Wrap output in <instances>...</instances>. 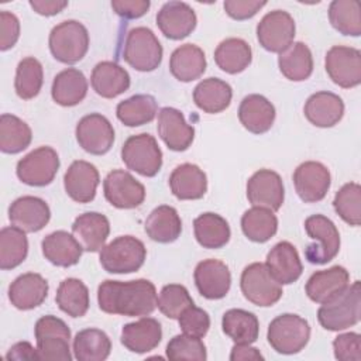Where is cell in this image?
<instances>
[{
	"label": "cell",
	"instance_id": "obj_4",
	"mask_svg": "<svg viewBox=\"0 0 361 361\" xmlns=\"http://www.w3.org/2000/svg\"><path fill=\"white\" fill-rule=\"evenodd\" d=\"M147 258L144 243L133 235H120L100 250V264L109 274L138 271Z\"/></svg>",
	"mask_w": 361,
	"mask_h": 361
},
{
	"label": "cell",
	"instance_id": "obj_40",
	"mask_svg": "<svg viewBox=\"0 0 361 361\" xmlns=\"http://www.w3.org/2000/svg\"><path fill=\"white\" fill-rule=\"evenodd\" d=\"M221 327L237 344H251L257 341L259 334L258 317L244 309H230L223 314Z\"/></svg>",
	"mask_w": 361,
	"mask_h": 361
},
{
	"label": "cell",
	"instance_id": "obj_43",
	"mask_svg": "<svg viewBox=\"0 0 361 361\" xmlns=\"http://www.w3.org/2000/svg\"><path fill=\"white\" fill-rule=\"evenodd\" d=\"M111 341L99 329H85L73 338V354L79 361H103L110 355Z\"/></svg>",
	"mask_w": 361,
	"mask_h": 361
},
{
	"label": "cell",
	"instance_id": "obj_39",
	"mask_svg": "<svg viewBox=\"0 0 361 361\" xmlns=\"http://www.w3.org/2000/svg\"><path fill=\"white\" fill-rule=\"evenodd\" d=\"M252 59V51L247 41L241 38H227L214 51L216 65L226 73L235 75L243 72Z\"/></svg>",
	"mask_w": 361,
	"mask_h": 361
},
{
	"label": "cell",
	"instance_id": "obj_35",
	"mask_svg": "<svg viewBox=\"0 0 361 361\" xmlns=\"http://www.w3.org/2000/svg\"><path fill=\"white\" fill-rule=\"evenodd\" d=\"M51 94L59 106H76L87 94V80L79 69L66 68L54 78Z\"/></svg>",
	"mask_w": 361,
	"mask_h": 361
},
{
	"label": "cell",
	"instance_id": "obj_54",
	"mask_svg": "<svg viewBox=\"0 0 361 361\" xmlns=\"http://www.w3.org/2000/svg\"><path fill=\"white\" fill-rule=\"evenodd\" d=\"M20 37V21L16 14L0 11V49L7 51L16 45Z\"/></svg>",
	"mask_w": 361,
	"mask_h": 361
},
{
	"label": "cell",
	"instance_id": "obj_52",
	"mask_svg": "<svg viewBox=\"0 0 361 361\" xmlns=\"http://www.w3.org/2000/svg\"><path fill=\"white\" fill-rule=\"evenodd\" d=\"M179 327L185 334L193 337H204L210 329L209 313L195 305L188 307L178 319Z\"/></svg>",
	"mask_w": 361,
	"mask_h": 361
},
{
	"label": "cell",
	"instance_id": "obj_19",
	"mask_svg": "<svg viewBox=\"0 0 361 361\" xmlns=\"http://www.w3.org/2000/svg\"><path fill=\"white\" fill-rule=\"evenodd\" d=\"M49 219V206L45 200L37 196H21L8 207V220L11 226L25 233H37L42 230Z\"/></svg>",
	"mask_w": 361,
	"mask_h": 361
},
{
	"label": "cell",
	"instance_id": "obj_31",
	"mask_svg": "<svg viewBox=\"0 0 361 361\" xmlns=\"http://www.w3.org/2000/svg\"><path fill=\"white\" fill-rule=\"evenodd\" d=\"M44 257L54 265L68 268L76 265L82 257L83 248L68 231L58 230L44 237L41 243Z\"/></svg>",
	"mask_w": 361,
	"mask_h": 361
},
{
	"label": "cell",
	"instance_id": "obj_9",
	"mask_svg": "<svg viewBox=\"0 0 361 361\" xmlns=\"http://www.w3.org/2000/svg\"><path fill=\"white\" fill-rule=\"evenodd\" d=\"M126 166L142 176H155L162 166V151L157 140L147 133L131 135L121 147Z\"/></svg>",
	"mask_w": 361,
	"mask_h": 361
},
{
	"label": "cell",
	"instance_id": "obj_55",
	"mask_svg": "<svg viewBox=\"0 0 361 361\" xmlns=\"http://www.w3.org/2000/svg\"><path fill=\"white\" fill-rule=\"evenodd\" d=\"M264 6H267V1L257 0H226L223 3L227 16L238 21L254 17Z\"/></svg>",
	"mask_w": 361,
	"mask_h": 361
},
{
	"label": "cell",
	"instance_id": "obj_26",
	"mask_svg": "<svg viewBox=\"0 0 361 361\" xmlns=\"http://www.w3.org/2000/svg\"><path fill=\"white\" fill-rule=\"evenodd\" d=\"M265 265L281 285L296 282L303 272L298 250L289 241H279L275 244L267 255Z\"/></svg>",
	"mask_w": 361,
	"mask_h": 361
},
{
	"label": "cell",
	"instance_id": "obj_41",
	"mask_svg": "<svg viewBox=\"0 0 361 361\" xmlns=\"http://www.w3.org/2000/svg\"><path fill=\"white\" fill-rule=\"evenodd\" d=\"M158 113V104L151 94H134L117 104V118L127 127L151 123Z\"/></svg>",
	"mask_w": 361,
	"mask_h": 361
},
{
	"label": "cell",
	"instance_id": "obj_51",
	"mask_svg": "<svg viewBox=\"0 0 361 361\" xmlns=\"http://www.w3.org/2000/svg\"><path fill=\"white\" fill-rule=\"evenodd\" d=\"M166 357L172 361L179 360H196L204 361L207 358L206 345L199 337H193L189 334H178L173 336L166 345Z\"/></svg>",
	"mask_w": 361,
	"mask_h": 361
},
{
	"label": "cell",
	"instance_id": "obj_28",
	"mask_svg": "<svg viewBox=\"0 0 361 361\" xmlns=\"http://www.w3.org/2000/svg\"><path fill=\"white\" fill-rule=\"evenodd\" d=\"M305 117L316 127L329 128L336 126L344 114L343 99L331 92H316L305 103Z\"/></svg>",
	"mask_w": 361,
	"mask_h": 361
},
{
	"label": "cell",
	"instance_id": "obj_57",
	"mask_svg": "<svg viewBox=\"0 0 361 361\" xmlns=\"http://www.w3.org/2000/svg\"><path fill=\"white\" fill-rule=\"evenodd\" d=\"M30 6L35 13L45 17H51L61 13L68 6V1L66 0H31Z\"/></svg>",
	"mask_w": 361,
	"mask_h": 361
},
{
	"label": "cell",
	"instance_id": "obj_46",
	"mask_svg": "<svg viewBox=\"0 0 361 361\" xmlns=\"http://www.w3.org/2000/svg\"><path fill=\"white\" fill-rule=\"evenodd\" d=\"M28 240L25 231L10 226L0 231V268L7 271L18 267L27 258Z\"/></svg>",
	"mask_w": 361,
	"mask_h": 361
},
{
	"label": "cell",
	"instance_id": "obj_10",
	"mask_svg": "<svg viewBox=\"0 0 361 361\" xmlns=\"http://www.w3.org/2000/svg\"><path fill=\"white\" fill-rule=\"evenodd\" d=\"M240 288L248 302L261 307L275 305L283 293L282 285L262 262H252L243 269Z\"/></svg>",
	"mask_w": 361,
	"mask_h": 361
},
{
	"label": "cell",
	"instance_id": "obj_53",
	"mask_svg": "<svg viewBox=\"0 0 361 361\" xmlns=\"http://www.w3.org/2000/svg\"><path fill=\"white\" fill-rule=\"evenodd\" d=\"M334 357L340 361L361 360V336L358 333L338 334L333 340Z\"/></svg>",
	"mask_w": 361,
	"mask_h": 361
},
{
	"label": "cell",
	"instance_id": "obj_1",
	"mask_svg": "<svg viewBox=\"0 0 361 361\" xmlns=\"http://www.w3.org/2000/svg\"><path fill=\"white\" fill-rule=\"evenodd\" d=\"M100 310L128 317L149 316L157 307V289L148 279L128 282L106 279L97 288Z\"/></svg>",
	"mask_w": 361,
	"mask_h": 361
},
{
	"label": "cell",
	"instance_id": "obj_18",
	"mask_svg": "<svg viewBox=\"0 0 361 361\" xmlns=\"http://www.w3.org/2000/svg\"><path fill=\"white\" fill-rule=\"evenodd\" d=\"M195 285L199 293L210 300L224 298L231 286V274L228 267L214 258L200 261L193 272Z\"/></svg>",
	"mask_w": 361,
	"mask_h": 361
},
{
	"label": "cell",
	"instance_id": "obj_2",
	"mask_svg": "<svg viewBox=\"0 0 361 361\" xmlns=\"http://www.w3.org/2000/svg\"><path fill=\"white\" fill-rule=\"evenodd\" d=\"M361 316L360 281L348 285L340 295L322 303L317 310V320L323 329L330 331L345 330L355 326Z\"/></svg>",
	"mask_w": 361,
	"mask_h": 361
},
{
	"label": "cell",
	"instance_id": "obj_17",
	"mask_svg": "<svg viewBox=\"0 0 361 361\" xmlns=\"http://www.w3.org/2000/svg\"><path fill=\"white\" fill-rule=\"evenodd\" d=\"M247 199L252 206L272 212L281 209L285 199L283 182L279 173L271 169H259L247 182Z\"/></svg>",
	"mask_w": 361,
	"mask_h": 361
},
{
	"label": "cell",
	"instance_id": "obj_50",
	"mask_svg": "<svg viewBox=\"0 0 361 361\" xmlns=\"http://www.w3.org/2000/svg\"><path fill=\"white\" fill-rule=\"evenodd\" d=\"M193 303L188 289L179 283L165 285L157 296V306L159 312L169 319H179V316Z\"/></svg>",
	"mask_w": 361,
	"mask_h": 361
},
{
	"label": "cell",
	"instance_id": "obj_58",
	"mask_svg": "<svg viewBox=\"0 0 361 361\" xmlns=\"http://www.w3.org/2000/svg\"><path fill=\"white\" fill-rule=\"evenodd\" d=\"M6 358L8 361H11V360H18V361H21V360H39L37 348H34V345L28 341H20V343H16L14 345H11V348L6 354Z\"/></svg>",
	"mask_w": 361,
	"mask_h": 361
},
{
	"label": "cell",
	"instance_id": "obj_47",
	"mask_svg": "<svg viewBox=\"0 0 361 361\" xmlns=\"http://www.w3.org/2000/svg\"><path fill=\"white\" fill-rule=\"evenodd\" d=\"M329 20L343 35H361V6L357 0H334L329 6Z\"/></svg>",
	"mask_w": 361,
	"mask_h": 361
},
{
	"label": "cell",
	"instance_id": "obj_7",
	"mask_svg": "<svg viewBox=\"0 0 361 361\" xmlns=\"http://www.w3.org/2000/svg\"><path fill=\"white\" fill-rule=\"evenodd\" d=\"M305 230L313 240L305 248V257L310 264L330 262L340 251V234L336 224L323 214H313L305 220Z\"/></svg>",
	"mask_w": 361,
	"mask_h": 361
},
{
	"label": "cell",
	"instance_id": "obj_49",
	"mask_svg": "<svg viewBox=\"0 0 361 361\" xmlns=\"http://www.w3.org/2000/svg\"><path fill=\"white\" fill-rule=\"evenodd\" d=\"M336 213L350 226L361 224V186L348 182L340 188L333 200Z\"/></svg>",
	"mask_w": 361,
	"mask_h": 361
},
{
	"label": "cell",
	"instance_id": "obj_37",
	"mask_svg": "<svg viewBox=\"0 0 361 361\" xmlns=\"http://www.w3.org/2000/svg\"><path fill=\"white\" fill-rule=\"evenodd\" d=\"M278 65L286 79L292 82L306 80L313 72L312 51L303 42H292L286 49L279 52Z\"/></svg>",
	"mask_w": 361,
	"mask_h": 361
},
{
	"label": "cell",
	"instance_id": "obj_59",
	"mask_svg": "<svg viewBox=\"0 0 361 361\" xmlns=\"http://www.w3.org/2000/svg\"><path fill=\"white\" fill-rule=\"evenodd\" d=\"M231 361H248V360H264V355L258 348L251 347L250 344H234L230 353Z\"/></svg>",
	"mask_w": 361,
	"mask_h": 361
},
{
	"label": "cell",
	"instance_id": "obj_15",
	"mask_svg": "<svg viewBox=\"0 0 361 361\" xmlns=\"http://www.w3.org/2000/svg\"><path fill=\"white\" fill-rule=\"evenodd\" d=\"M78 144L92 155H103L110 151L114 142V128L111 123L99 113L82 117L76 124Z\"/></svg>",
	"mask_w": 361,
	"mask_h": 361
},
{
	"label": "cell",
	"instance_id": "obj_22",
	"mask_svg": "<svg viewBox=\"0 0 361 361\" xmlns=\"http://www.w3.org/2000/svg\"><path fill=\"white\" fill-rule=\"evenodd\" d=\"M100 182L97 168L83 159L73 161L63 176L68 196L78 203H89L94 199Z\"/></svg>",
	"mask_w": 361,
	"mask_h": 361
},
{
	"label": "cell",
	"instance_id": "obj_25",
	"mask_svg": "<svg viewBox=\"0 0 361 361\" xmlns=\"http://www.w3.org/2000/svg\"><path fill=\"white\" fill-rule=\"evenodd\" d=\"M72 234L82 245L83 251L97 252L104 247L110 234L109 219L97 212L79 214L72 224Z\"/></svg>",
	"mask_w": 361,
	"mask_h": 361
},
{
	"label": "cell",
	"instance_id": "obj_23",
	"mask_svg": "<svg viewBox=\"0 0 361 361\" xmlns=\"http://www.w3.org/2000/svg\"><path fill=\"white\" fill-rule=\"evenodd\" d=\"M350 285V274L341 265H334L329 269L316 271L306 282L305 290L310 300L326 303L340 295Z\"/></svg>",
	"mask_w": 361,
	"mask_h": 361
},
{
	"label": "cell",
	"instance_id": "obj_13",
	"mask_svg": "<svg viewBox=\"0 0 361 361\" xmlns=\"http://www.w3.org/2000/svg\"><path fill=\"white\" fill-rule=\"evenodd\" d=\"M295 20L283 10L267 13L257 25V39L269 52H282L295 38Z\"/></svg>",
	"mask_w": 361,
	"mask_h": 361
},
{
	"label": "cell",
	"instance_id": "obj_44",
	"mask_svg": "<svg viewBox=\"0 0 361 361\" xmlns=\"http://www.w3.org/2000/svg\"><path fill=\"white\" fill-rule=\"evenodd\" d=\"M241 230L244 235L254 243L271 240L278 230V219L272 210L252 206L241 217Z\"/></svg>",
	"mask_w": 361,
	"mask_h": 361
},
{
	"label": "cell",
	"instance_id": "obj_21",
	"mask_svg": "<svg viewBox=\"0 0 361 361\" xmlns=\"http://www.w3.org/2000/svg\"><path fill=\"white\" fill-rule=\"evenodd\" d=\"M158 134L172 151H186L195 138L193 126L188 124L182 111L173 107H162L158 111Z\"/></svg>",
	"mask_w": 361,
	"mask_h": 361
},
{
	"label": "cell",
	"instance_id": "obj_30",
	"mask_svg": "<svg viewBox=\"0 0 361 361\" xmlns=\"http://www.w3.org/2000/svg\"><path fill=\"white\" fill-rule=\"evenodd\" d=\"M169 188L172 195L179 200H197L207 190V178L197 165L182 164L172 171Z\"/></svg>",
	"mask_w": 361,
	"mask_h": 361
},
{
	"label": "cell",
	"instance_id": "obj_3",
	"mask_svg": "<svg viewBox=\"0 0 361 361\" xmlns=\"http://www.w3.org/2000/svg\"><path fill=\"white\" fill-rule=\"evenodd\" d=\"M48 44L56 61L73 65L82 61L89 49V32L82 23L66 20L51 30Z\"/></svg>",
	"mask_w": 361,
	"mask_h": 361
},
{
	"label": "cell",
	"instance_id": "obj_24",
	"mask_svg": "<svg viewBox=\"0 0 361 361\" xmlns=\"http://www.w3.org/2000/svg\"><path fill=\"white\" fill-rule=\"evenodd\" d=\"M47 279L35 272L17 276L8 286V299L18 310H31L44 303L48 296Z\"/></svg>",
	"mask_w": 361,
	"mask_h": 361
},
{
	"label": "cell",
	"instance_id": "obj_29",
	"mask_svg": "<svg viewBox=\"0 0 361 361\" xmlns=\"http://www.w3.org/2000/svg\"><path fill=\"white\" fill-rule=\"evenodd\" d=\"M274 104L261 94L245 96L238 107V120L252 134H264L275 121Z\"/></svg>",
	"mask_w": 361,
	"mask_h": 361
},
{
	"label": "cell",
	"instance_id": "obj_45",
	"mask_svg": "<svg viewBox=\"0 0 361 361\" xmlns=\"http://www.w3.org/2000/svg\"><path fill=\"white\" fill-rule=\"evenodd\" d=\"M32 140L30 126L13 114L0 116V149L4 154H18L24 151Z\"/></svg>",
	"mask_w": 361,
	"mask_h": 361
},
{
	"label": "cell",
	"instance_id": "obj_12",
	"mask_svg": "<svg viewBox=\"0 0 361 361\" xmlns=\"http://www.w3.org/2000/svg\"><path fill=\"white\" fill-rule=\"evenodd\" d=\"M329 78L340 87L350 89L361 83V52L345 45L331 47L324 58Z\"/></svg>",
	"mask_w": 361,
	"mask_h": 361
},
{
	"label": "cell",
	"instance_id": "obj_48",
	"mask_svg": "<svg viewBox=\"0 0 361 361\" xmlns=\"http://www.w3.org/2000/svg\"><path fill=\"white\" fill-rule=\"evenodd\" d=\"M44 83L42 65L34 56H27L21 59L17 65L14 89L20 99L30 100L34 99Z\"/></svg>",
	"mask_w": 361,
	"mask_h": 361
},
{
	"label": "cell",
	"instance_id": "obj_20",
	"mask_svg": "<svg viewBox=\"0 0 361 361\" xmlns=\"http://www.w3.org/2000/svg\"><path fill=\"white\" fill-rule=\"evenodd\" d=\"M196 13L183 1H168L157 14V25L169 39H182L196 28Z\"/></svg>",
	"mask_w": 361,
	"mask_h": 361
},
{
	"label": "cell",
	"instance_id": "obj_42",
	"mask_svg": "<svg viewBox=\"0 0 361 361\" xmlns=\"http://www.w3.org/2000/svg\"><path fill=\"white\" fill-rule=\"evenodd\" d=\"M58 307L71 317H82L89 310V289L78 278L63 279L56 290Z\"/></svg>",
	"mask_w": 361,
	"mask_h": 361
},
{
	"label": "cell",
	"instance_id": "obj_5",
	"mask_svg": "<svg viewBox=\"0 0 361 361\" xmlns=\"http://www.w3.org/2000/svg\"><path fill=\"white\" fill-rule=\"evenodd\" d=\"M267 338L276 353L298 354L310 338V326L306 319L298 314L283 313L269 323Z\"/></svg>",
	"mask_w": 361,
	"mask_h": 361
},
{
	"label": "cell",
	"instance_id": "obj_36",
	"mask_svg": "<svg viewBox=\"0 0 361 361\" xmlns=\"http://www.w3.org/2000/svg\"><path fill=\"white\" fill-rule=\"evenodd\" d=\"M231 99V86L219 78L203 79L193 90L195 104L209 114H216L226 110L230 106Z\"/></svg>",
	"mask_w": 361,
	"mask_h": 361
},
{
	"label": "cell",
	"instance_id": "obj_14",
	"mask_svg": "<svg viewBox=\"0 0 361 361\" xmlns=\"http://www.w3.org/2000/svg\"><path fill=\"white\" fill-rule=\"evenodd\" d=\"M106 200L117 209H135L145 199V188L130 172L113 169L103 180Z\"/></svg>",
	"mask_w": 361,
	"mask_h": 361
},
{
	"label": "cell",
	"instance_id": "obj_11",
	"mask_svg": "<svg viewBox=\"0 0 361 361\" xmlns=\"http://www.w3.org/2000/svg\"><path fill=\"white\" fill-rule=\"evenodd\" d=\"M59 169V157L51 147H39L17 162L18 179L30 186L49 185Z\"/></svg>",
	"mask_w": 361,
	"mask_h": 361
},
{
	"label": "cell",
	"instance_id": "obj_6",
	"mask_svg": "<svg viewBox=\"0 0 361 361\" xmlns=\"http://www.w3.org/2000/svg\"><path fill=\"white\" fill-rule=\"evenodd\" d=\"M162 54V45L152 30L147 27H135L127 32L123 58L135 71H155L161 65Z\"/></svg>",
	"mask_w": 361,
	"mask_h": 361
},
{
	"label": "cell",
	"instance_id": "obj_33",
	"mask_svg": "<svg viewBox=\"0 0 361 361\" xmlns=\"http://www.w3.org/2000/svg\"><path fill=\"white\" fill-rule=\"evenodd\" d=\"M206 56L202 48L195 44L178 47L169 58V71L179 82L199 79L206 71Z\"/></svg>",
	"mask_w": 361,
	"mask_h": 361
},
{
	"label": "cell",
	"instance_id": "obj_56",
	"mask_svg": "<svg viewBox=\"0 0 361 361\" xmlns=\"http://www.w3.org/2000/svg\"><path fill=\"white\" fill-rule=\"evenodd\" d=\"M151 3L148 0H113L111 1V8L113 11L127 20H134L142 17Z\"/></svg>",
	"mask_w": 361,
	"mask_h": 361
},
{
	"label": "cell",
	"instance_id": "obj_16",
	"mask_svg": "<svg viewBox=\"0 0 361 361\" xmlns=\"http://www.w3.org/2000/svg\"><path fill=\"white\" fill-rule=\"evenodd\" d=\"M330 171L326 165L317 161H306L293 172L295 190L305 203L323 200L330 189Z\"/></svg>",
	"mask_w": 361,
	"mask_h": 361
},
{
	"label": "cell",
	"instance_id": "obj_27",
	"mask_svg": "<svg viewBox=\"0 0 361 361\" xmlns=\"http://www.w3.org/2000/svg\"><path fill=\"white\" fill-rule=\"evenodd\" d=\"M162 338L161 323L154 317L142 316L140 320L127 323L121 330V344L131 353L144 354L152 351Z\"/></svg>",
	"mask_w": 361,
	"mask_h": 361
},
{
	"label": "cell",
	"instance_id": "obj_38",
	"mask_svg": "<svg viewBox=\"0 0 361 361\" xmlns=\"http://www.w3.org/2000/svg\"><path fill=\"white\" fill-rule=\"evenodd\" d=\"M193 231L196 241L209 250L224 247L231 235L230 226L224 217L217 213H203L193 221Z\"/></svg>",
	"mask_w": 361,
	"mask_h": 361
},
{
	"label": "cell",
	"instance_id": "obj_34",
	"mask_svg": "<svg viewBox=\"0 0 361 361\" xmlns=\"http://www.w3.org/2000/svg\"><path fill=\"white\" fill-rule=\"evenodd\" d=\"M147 235L157 243L168 244L178 240L182 233V220L175 207L162 204L155 207L144 224Z\"/></svg>",
	"mask_w": 361,
	"mask_h": 361
},
{
	"label": "cell",
	"instance_id": "obj_8",
	"mask_svg": "<svg viewBox=\"0 0 361 361\" xmlns=\"http://www.w3.org/2000/svg\"><path fill=\"white\" fill-rule=\"evenodd\" d=\"M34 334L39 360H72L69 348L71 330L62 319L52 314L39 317L35 323Z\"/></svg>",
	"mask_w": 361,
	"mask_h": 361
},
{
	"label": "cell",
	"instance_id": "obj_32",
	"mask_svg": "<svg viewBox=\"0 0 361 361\" xmlns=\"http://www.w3.org/2000/svg\"><path fill=\"white\" fill-rule=\"evenodd\" d=\"M90 83L99 96L113 99L128 90L131 80L128 72L118 63L103 61L93 68Z\"/></svg>",
	"mask_w": 361,
	"mask_h": 361
}]
</instances>
